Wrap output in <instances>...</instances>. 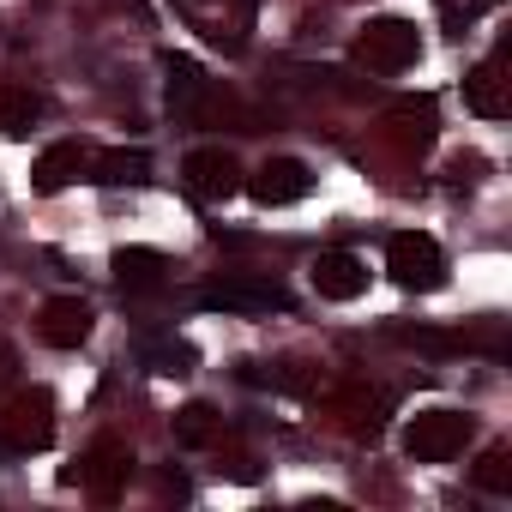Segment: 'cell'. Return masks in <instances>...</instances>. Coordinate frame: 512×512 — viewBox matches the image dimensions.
Instances as JSON below:
<instances>
[{"instance_id":"6da1fadb","label":"cell","mask_w":512,"mask_h":512,"mask_svg":"<svg viewBox=\"0 0 512 512\" xmlns=\"http://www.w3.org/2000/svg\"><path fill=\"white\" fill-rule=\"evenodd\" d=\"M416 55H422V31H416L410 19H368L362 37H356V61H362L368 73H380V79L410 73Z\"/></svg>"},{"instance_id":"7a4b0ae2","label":"cell","mask_w":512,"mask_h":512,"mask_svg":"<svg viewBox=\"0 0 512 512\" xmlns=\"http://www.w3.org/2000/svg\"><path fill=\"white\" fill-rule=\"evenodd\" d=\"M470 434H476V422L464 410H416L404 422V452L416 464H446L470 446Z\"/></svg>"},{"instance_id":"3957f363","label":"cell","mask_w":512,"mask_h":512,"mask_svg":"<svg viewBox=\"0 0 512 512\" xmlns=\"http://www.w3.org/2000/svg\"><path fill=\"white\" fill-rule=\"evenodd\" d=\"M386 272H392V284H404V290H440L446 284V253H440V241L434 235H422V229H404V235H392L386 241Z\"/></svg>"},{"instance_id":"277c9868","label":"cell","mask_w":512,"mask_h":512,"mask_svg":"<svg viewBox=\"0 0 512 512\" xmlns=\"http://www.w3.org/2000/svg\"><path fill=\"white\" fill-rule=\"evenodd\" d=\"M181 181H187V193H193V199H205V205H223V199L241 187V169H235V157H229L223 145H199V151H187V163H181Z\"/></svg>"},{"instance_id":"5b68a950","label":"cell","mask_w":512,"mask_h":512,"mask_svg":"<svg viewBox=\"0 0 512 512\" xmlns=\"http://www.w3.org/2000/svg\"><path fill=\"white\" fill-rule=\"evenodd\" d=\"M55 440V398L49 392H19L7 404V446L13 452H43Z\"/></svg>"},{"instance_id":"8992f818","label":"cell","mask_w":512,"mask_h":512,"mask_svg":"<svg viewBox=\"0 0 512 512\" xmlns=\"http://www.w3.org/2000/svg\"><path fill=\"white\" fill-rule=\"evenodd\" d=\"M308 187H314V175H308V163H296V157H272V163H260V175L247 181V193L260 199L266 211L308 199Z\"/></svg>"},{"instance_id":"52a82bcc","label":"cell","mask_w":512,"mask_h":512,"mask_svg":"<svg viewBox=\"0 0 512 512\" xmlns=\"http://www.w3.org/2000/svg\"><path fill=\"white\" fill-rule=\"evenodd\" d=\"M37 332H43V344H55V350H79V344L91 338V302H79V296H49L43 314H37Z\"/></svg>"},{"instance_id":"ba28073f","label":"cell","mask_w":512,"mask_h":512,"mask_svg":"<svg viewBox=\"0 0 512 512\" xmlns=\"http://www.w3.org/2000/svg\"><path fill=\"white\" fill-rule=\"evenodd\" d=\"M314 290L326 296V302H356L362 290H368V266L356 260V253H344V247H332V253H320L314 260Z\"/></svg>"},{"instance_id":"9c48e42d","label":"cell","mask_w":512,"mask_h":512,"mask_svg":"<svg viewBox=\"0 0 512 512\" xmlns=\"http://www.w3.org/2000/svg\"><path fill=\"white\" fill-rule=\"evenodd\" d=\"M199 308H223V314H272V308H290V296H284L278 284H247V278H235V284H211V290L199 296Z\"/></svg>"},{"instance_id":"30bf717a","label":"cell","mask_w":512,"mask_h":512,"mask_svg":"<svg viewBox=\"0 0 512 512\" xmlns=\"http://www.w3.org/2000/svg\"><path fill=\"white\" fill-rule=\"evenodd\" d=\"M85 169H91V151H85L79 139H61V145H49V151L31 163V187H37V193H61V187H73Z\"/></svg>"},{"instance_id":"8fae6325","label":"cell","mask_w":512,"mask_h":512,"mask_svg":"<svg viewBox=\"0 0 512 512\" xmlns=\"http://www.w3.org/2000/svg\"><path fill=\"white\" fill-rule=\"evenodd\" d=\"M205 103H211V79L199 73V61L169 55V109H175L181 121H199V115H205Z\"/></svg>"},{"instance_id":"7c38bea8","label":"cell","mask_w":512,"mask_h":512,"mask_svg":"<svg viewBox=\"0 0 512 512\" xmlns=\"http://www.w3.org/2000/svg\"><path fill=\"white\" fill-rule=\"evenodd\" d=\"M464 103H470V115H482V121H506V115H512V91H506V79H500V55L482 61V67L464 79Z\"/></svg>"},{"instance_id":"4fadbf2b","label":"cell","mask_w":512,"mask_h":512,"mask_svg":"<svg viewBox=\"0 0 512 512\" xmlns=\"http://www.w3.org/2000/svg\"><path fill=\"white\" fill-rule=\"evenodd\" d=\"M127 470H133V452L103 440V446H91V458L79 464V482H85L97 500H115V494H121V482H127Z\"/></svg>"},{"instance_id":"5bb4252c","label":"cell","mask_w":512,"mask_h":512,"mask_svg":"<svg viewBox=\"0 0 512 512\" xmlns=\"http://www.w3.org/2000/svg\"><path fill=\"white\" fill-rule=\"evenodd\" d=\"M163 272H169V260H163L157 247H121V253H115V284H121L127 296L163 290Z\"/></svg>"},{"instance_id":"9a60e30c","label":"cell","mask_w":512,"mask_h":512,"mask_svg":"<svg viewBox=\"0 0 512 512\" xmlns=\"http://www.w3.org/2000/svg\"><path fill=\"white\" fill-rule=\"evenodd\" d=\"M97 163V181L103 187H139V181H151V157L145 151H103V157H91Z\"/></svg>"},{"instance_id":"2e32d148","label":"cell","mask_w":512,"mask_h":512,"mask_svg":"<svg viewBox=\"0 0 512 512\" xmlns=\"http://www.w3.org/2000/svg\"><path fill=\"white\" fill-rule=\"evenodd\" d=\"M43 115V103H37V91H25V85H0V133H31V121Z\"/></svg>"},{"instance_id":"e0dca14e","label":"cell","mask_w":512,"mask_h":512,"mask_svg":"<svg viewBox=\"0 0 512 512\" xmlns=\"http://www.w3.org/2000/svg\"><path fill=\"white\" fill-rule=\"evenodd\" d=\"M392 121H404V127L416 133V145H428L440 115H434V97H398V103H392Z\"/></svg>"},{"instance_id":"ac0fdd59","label":"cell","mask_w":512,"mask_h":512,"mask_svg":"<svg viewBox=\"0 0 512 512\" xmlns=\"http://www.w3.org/2000/svg\"><path fill=\"white\" fill-rule=\"evenodd\" d=\"M211 434H217V410L211 404H187L175 416V440L181 446H211Z\"/></svg>"},{"instance_id":"d6986e66","label":"cell","mask_w":512,"mask_h":512,"mask_svg":"<svg viewBox=\"0 0 512 512\" xmlns=\"http://www.w3.org/2000/svg\"><path fill=\"white\" fill-rule=\"evenodd\" d=\"M145 362H151V374H187L193 368V350L175 344V338H163V344H145Z\"/></svg>"},{"instance_id":"ffe728a7","label":"cell","mask_w":512,"mask_h":512,"mask_svg":"<svg viewBox=\"0 0 512 512\" xmlns=\"http://www.w3.org/2000/svg\"><path fill=\"white\" fill-rule=\"evenodd\" d=\"M476 482H482L488 494H512V452H506V446H494V452L476 464Z\"/></svg>"}]
</instances>
